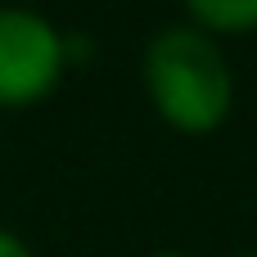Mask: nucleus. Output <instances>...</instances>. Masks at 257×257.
I'll return each instance as SVG.
<instances>
[{
  "instance_id": "20e7f679",
  "label": "nucleus",
  "mask_w": 257,
  "mask_h": 257,
  "mask_svg": "<svg viewBox=\"0 0 257 257\" xmlns=\"http://www.w3.org/2000/svg\"><path fill=\"white\" fill-rule=\"evenodd\" d=\"M0 257H36V248L18 235V230H9V226H0Z\"/></svg>"
},
{
  "instance_id": "423d86ee",
  "label": "nucleus",
  "mask_w": 257,
  "mask_h": 257,
  "mask_svg": "<svg viewBox=\"0 0 257 257\" xmlns=\"http://www.w3.org/2000/svg\"><path fill=\"white\" fill-rule=\"evenodd\" d=\"M230 257H257V248H253V253H230Z\"/></svg>"
},
{
  "instance_id": "39448f33",
  "label": "nucleus",
  "mask_w": 257,
  "mask_h": 257,
  "mask_svg": "<svg viewBox=\"0 0 257 257\" xmlns=\"http://www.w3.org/2000/svg\"><path fill=\"white\" fill-rule=\"evenodd\" d=\"M145 257H190V253H181V248H154V253H145Z\"/></svg>"
},
{
  "instance_id": "7ed1b4c3",
  "label": "nucleus",
  "mask_w": 257,
  "mask_h": 257,
  "mask_svg": "<svg viewBox=\"0 0 257 257\" xmlns=\"http://www.w3.org/2000/svg\"><path fill=\"white\" fill-rule=\"evenodd\" d=\"M181 14H185V23H194L199 32H208L217 41L257 32V0H181Z\"/></svg>"
},
{
  "instance_id": "f257e3e1",
  "label": "nucleus",
  "mask_w": 257,
  "mask_h": 257,
  "mask_svg": "<svg viewBox=\"0 0 257 257\" xmlns=\"http://www.w3.org/2000/svg\"><path fill=\"white\" fill-rule=\"evenodd\" d=\"M140 90L154 117L185 140L217 136L239 104V81L226 41L199 32L185 18L149 32L140 50Z\"/></svg>"
},
{
  "instance_id": "f03ea898",
  "label": "nucleus",
  "mask_w": 257,
  "mask_h": 257,
  "mask_svg": "<svg viewBox=\"0 0 257 257\" xmlns=\"http://www.w3.org/2000/svg\"><path fill=\"white\" fill-rule=\"evenodd\" d=\"M72 68L68 32L18 0H0V113L41 108Z\"/></svg>"
}]
</instances>
